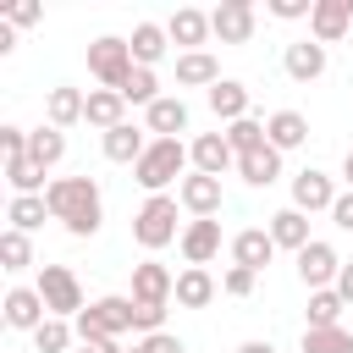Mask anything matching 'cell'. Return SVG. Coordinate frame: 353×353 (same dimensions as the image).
Wrapping results in <instances>:
<instances>
[{"label":"cell","instance_id":"1","mask_svg":"<svg viewBox=\"0 0 353 353\" xmlns=\"http://www.w3.org/2000/svg\"><path fill=\"white\" fill-rule=\"evenodd\" d=\"M44 204H50V221H61L72 237H94L105 221V193L94 176H50Z\"/></svg>","mask_w":353,"mask_h":353},{"label":"cell","instance_id":"2","mask_svg":"<svg viewBox=\"0 0 353 353\" xmlns=\"http://www.w3.org/2000/svg\"><path fill=\"white\" fill-rule=\"evenodd\" d=\"M188 165H193V154H188V143H182V138H149L143 160L132 165V182L154 199V193H165L171 182H182V176H188Z\"/></svg>","mask_w":353,"mask_h":353},{"label":"cell","instance_id":"3","mask_svg":"<svg viewBox=\"0 0 353 353\" xmlns=\"http://www.w3.org/2000/svg\"><path fill=\"white\" fill-rule=\"evenodd\" d=\"M182 199L176 193H154V199H143L138 204V215H132V237H138V248H149V254H160V248H171V243H182Z\"/></svg>","mask_w":353,"mask_h":353},{"label":"cell","instance_id":"4","mask_svg":"<svg viewBox=\"0 0 353 353\" xmlns=\"http://www.w3.org/2000/svg\"><path fill=\"white\" fill-rule=\"evenodd\" d=\"M39 298L50 303V314L55 320H77L88 303H83V281H77V270L72 265H39Z\"/></svg>","mask_w":353,"mask_h":353},{"label":"cell","instance_id":"5","mask_svg":"<svg viewBox=\"0 0 353 353\" xmlns=\"http://www.w3.org/2000/svg\"><path fill=\"white\" fill-rule=\"evenodd\" d=\"M72 325H77V342H83V336H116V342H121V331H132V298H127V292L94 298Z\"/></svg>","mask_w":353,"mask_h":353},{"label":"cell","instance_id":"6","mask_svg":"<svg viewBox=\"0 0 353 353\" xmlns=\"http://www.w3.org/2000/svg\"><path fill=\"white\" fill-rule=\"evenodd\" d=\"M88 77H94L99 88H116V94H121V83L132 77V50H127V39H116V33L94 39V44H88Z\"/></svg>","mask_w":353,"mask_h":353},{"label":"cell","instance_id":"7","mask_svg":"<svg viewBox=\"0 0 353 353\" xmlns=\"http://www.w3.org/2000/svg\"><path fill=\"white\" fill-rule=\"evenodd\" d=\"M292 270H298V281H303L309 292H320V287H336V276H342V254H336L325 237H314L303 254H292Z\"/></svg>","mask_w":353,"mask_h":353},{"label":"cell","instance_id":"8","mask_svg":"<svg viewBox=\"0 0 353 353\" xmlns=\"http://www.w3.org/2000/svg\"><path fill=\"white\" fill-rule=\"evenodd\" d=\"M176 199H182V210H188L193 221H215V215H221V204H226L221 176H204V171H188V176L176 182Z\"/></svg>","mask_w":353,"mask_h":353},{"label":"cell","instance_id":"9","mask_svg":"<svg viewBox=\"0 0 353 353\" xmlns=\"http://www.w3.org/2000/svg\"><path fill=\"white\" fill-rule=\"evenodd\" d=\"M254 28H259V11H254L248 0H221V6L210 11V33H215L221 44H248Z\"/></svg>","mask_w":353,"mask_h":353},{"label":"cell","instance_id":"10","mask_svg":"<svg viewBox=\"0 0 353 353\" xmlns=\"http://www.w3.org/2000/svg\"><path fill=\"white\" fill-rule=\"evenodd\" d=\"M165 33H171V44H176V55H193V50H204L215 33H210V11H199V6H176L171 17H165Z\"/></svg>","mask_w":353,"mask_h":353},{"label":"cell","instance_id":"11","mask_svg":"<svg viewBox=\"0 0 353 353\" xmlns=\"http://www.w3.org/2000/svg\"><path fill=\"white\" fill-rule=\"evenodd\" d=\"M353 33V0H314L309 11V39L314 44H336Z\"/></svg>","mask_w":353,"mask_h":353},{"label":"cell","instance_id":"12","mask_svg":"<svg viewBox=\"0 0 353 353\" xmlns=\"http://www.w3.org/2000/svg\"><path fill=\"white\" fill-rule=\"evenodd\" d=\"M331 204H336V182H331L325 171H314V165H303V171L292 176V210H303V215H314V210H325V215H331Z\"/></svg>","mask_w":353,"mask_h":353},{"label":"cell","instance_id":"13","mask_svg":"<svg viewBox=\"0 0 353 353\" xmlns=\"http://www.w3.org/2000/svg\"><path fill=\"white\" fill-rule=\"evenodd\" d=\"M127 298H138V303H171L176 298V276L160 265V259H138L132 265V292Z\"/></svg>","mask_w":353,"mask_h":353},{"label":"cell","instance_id":"14","mask_svg":"<svg viewBox=\"0 0 353 353\" xmlns=\"http://www.w3.org/2000/svg\"><path fill=\"white\" fill-rule=\"evenodd\" d=\"M0 314H6L11 331H39V325L50 320V303L39 298V287H11L6 303H0Z\"/></svg>","mask_w":353,"mask_h":353},{"label":"cell","instance_id":"15","mask_svg":"<svg viewBox=\"0 0 353 353\" xmlns=\"http://www.w3.org/2000/svg\"><path fill=\"white\" fill-rule=\"evenodd\" d=\"M281 66H287L292 83H314V77H325L331 55H325V44H314V39H292V44L281 50Z\"/></svg>","mask_w":353,"mask_h":353},{"label":"cell","instance_id":"16","mask_svg":"<svg viewBox=\"0 0 353 353\" xmlns=\"http://www.w3.org/2000/svg\"><path fill=\"white\" fill-rule=\"evenodd\" d=\"M188 121H193V110H188V99H182V94H160V99L143 110V127H149L154 138H182V132H188Z\"/></svg>","mask_w":353,"mask_h":353},{"label":"cell","instance_id":"17","mask_svg":"<svg viewBox=\"0 0 353 353\" xmlns=\"http://www.w3.org/2000/svg\"><path fill=\"white\" fill-rule=\"evenodd\" d=\"M188 154H193V171H204V176H226V171L237 165L226 132H199V138L188 143Z\"/></svg>","mask_w":353,"mask_h":353},{"label":"cell","instance_id":"18","mask_svg":"<svg viewBox=\"0 0 353 353\" xmlns=\"http://www.w3.org/2000/svg\"><path fill=\"white\" fill-rule=\"evenodd\" d=\"M265 232H270V243H276V248H287V254H303V248L314 243V237H309V215H303V210H292V204H287V210H276V215L265 221Z\"/></svg>","mask_w":353,"mask_h":353},{"label":"cell","instance_id":"19","mask_svg":"<svg viewBox=\"0 0 353 353\" xmlns=\"http://www.w3.org/2000/svg\"><path fill=\"white\" fill-rule=\"evenodd\" d=\"M270 259H276V243H270V232H265V226H243V232L232 237V265H243V270H254V276H259Z\"/></svg>","mask_w":353,"mask_h":353},{"label":"cell","instance_id":"20","mask_svg":"<svg viewBox=\"0 0 353 353\" xmlns=\"http://www.w3.org/2000/svg\"><path fill=\"white\" fill-rule=\"evenodd\" d=\"M127 50H132V66H160L165 61V50H171V33H165V22H138L132 28V39H127Z\"/></svg>","mask_w":353,"mask_h":353},{"label":"cell","instance_id":"21","mask_svg":"<svg viewBox=\"0 0 353 353\" xmlns=\"http://www.w3.org/2000/svg\"><path fill=\"white\" fill-rule=\"evenodd\" d=\"M204 99H210L215 121H226V127H232V121H243V116H254V99H248V88H243L237 77H221V83H215Z\"/></svg>","mask_w":353,"mask_h":353},{"label":"cell","instance_id":"22","mask_svg":"<svg viewBox=\"0 0 353 353\" xmlns=\"http://www.w3.org/2000/svg\"><path fill=\"white\" fill-rule=\"evenodd\" d=\"M83 116H88V94H83V88H66V83H61V88L44 94V121H50V127L66 132V127H77Z\"/></svg>","mask_w":353,"mask_h":353},{"label":"cell","instance_id":"23","mask_svg":"<svg viewBox=\"0 0 353 353\" xmlns=\"http://www.w3.org/2000/svg\"><path fill=\"white\" fill-rule=\"evenodd\" d=\"M176 248H182L188 265H210V259L221 254V221H188Z\"/></svg>","mask_w":353,"mask_h":353},{"label":"cell","instance_id":"24","mask_svg":"<svg viewBox=\"0 0 353 353\" xmlns=\"http://www.w3.org/2000/svg\"><path fill=\"white\" fill-rule=\"evenodd\" d=\"M215 292H221V281H215L204 265H182V270H176V303H182V309H210Z\"/></svg>","mask_w":353,"mask_h":353},{"label":"cell","instance_id":"25","mask_svg":"<svg viewBox=\"0 0 353 353\" xmlns=\"http://www.w3.org/2000/svg\"><path fill=\"white\" fill-rule=\"evenodd\" d=\"M265 138H270V149L292 154V149L309 143V116H303V110H276V116L265 121Z\"/></svg>","mask_w":353,"mask_h":353},{"label":"cell","instance_id":"26","mask_svg":"<svg viewBox=\"0 0 353 353\" xmlns=\"http://www.w3.org/2000/svg\"><path fill=\"white\" fill-rule=\"evenodd\" d=\"M149 127H132V121H121L116 132H105L99 138V149H105V160H116V165H138L143 160V149H149V138H143Z\"/></svg>","mask_w":353,"mask_h":353},{"label":"cell","instance_id":"27","mask_svg":"<svg viewBox=\"0 0 353 353\" xmlns=\"http://www.w3.org/2000/svg\"><path fill=\"white\" fill-rule=\"evenodd\" d=\"M88 127H99V138L105 132H116L121 121H127V99L116 94V88H88V116H83Z\"/></svg>","mask_w":353,"mask_h":353},{"label":"cell","instance_id":"28","mask_svg":"<svg viewBox=\"0 0 353 353\" xmlns=\"http://www.w3.org/2000/svg\"><path fill=\"white\" fill-rule=\"evenodd\" d=\"M176 83L182 88H215L221 83V61L210 55V50H193V55H176Z\"/></svg>","mask_w":353,"mask_h":353},{"label":"cell","instance_id":"29","mask_svg":"<svg viewBox=\"0 0 353 353\" xmlns=\"http://www.w3.org/2000/svg\"><path fill=\"white\" fill-rule=\"evenodd\" d=\"M28 160L33 165H44V171H55L61 160H66V132L61 127H28Z\"/></svg>","mask_w":353,"mask_h":353},{"label":"cell","instance_id":"30","mask_svg":"<svg viewBox=\"0 0 353 353\" xmlns=\"http://www.w3.org/2000/svg\"><path fill=\"white\" fill-rule=\"evenodd\" d=\"M342 309H347V298H342L336 287H320V292H309V309H303V331H325V325H342Z\"/></svg>","mask_w":353,"mask_h":353},{"label":"cell","instance_id":"31","mask_svg":"<svg viewBox=\"0 0 353 353\" xmlns=\"http://www.w3.org/2000/svg\"><path fill=\"white\" fill-rule=\"evenodd\" d=\"M237 176H243L248 188H270V182L281 176V149H270V143H265V149L243 154V160H237Z\"/></svg>","mask_w":353,"mask_h":353},{"label":"cell","instance_id":"32","mask_svg":"<svg viewBox=\"0 0 353 353\" xmlns=\"http://www.w3.org/2000/svg\"><path fill=\"white\" fill-rule=\"evenodd\" d=\"M44 215H50L44 193H11V210H6L11 232H39V226H44Z\"/></svg>","mask_w":353,"mask_h":353},{"label":"cell","instance_id":"33","mask_svg":"<svg viewBox=\"0 0 353 353\" xmlns=\"http://www.w3.org/2000/svg\"><path fill=\"white\" fill-rule=\"evenodd\" d=\"M33 347H39V353H72V347H77V325L50 314V320L33 331Z\"/></svg>","mask_w":353,"mask_h":353},{"label":"cell","instance_id":"34","mask_svg":"<svg viewBox=\"0 0 353 353\" xmlns=\"http://www.w3.org/2000/svg\"><path fill=\"white\" fill-rule=\"evenodd\" d=\"M226 143H232V154L243 160V154L265 149L270 138H265V121H259V116H243V121H232V127H226Z\"/></svg>","mask_w":353,"mask_h":353},{"label":"cell","instance_id":"35","mask_svg":"<svg viewBox=\"0 0 353 353\" xmlns=\"http://www.w3.org/2000/svg\"><path fill=\"white\" fill-rule=\"evenodd\" d=\"M6 182H11V193H44L50 182H44V165H33L28 154H11L6 160Z\"/></svg>","mask_w":353,"mask_h":353},{"label":"cell","instance_id":"36","mask_svg":"<svg viewBox=\"0 0 353 353\" xmlns=\"http://www.w3.org/2000/svg\"><path fill=\"white\" fill-rule=\"evenodd\" d=\"M121 99H127V105H143V110H149V105L160 99V77H154L149 66H132V77L121 83Z\"/></svg>","mask_w":353,"mask_h":353},{"label":"cell","instance_id":"37","mask_svg":"<svg viewBox=\"0 0 353 353\" xmlns=\"http://www.w3.org/2000/svg\"><path fill=\"white\" fill-rule=\"evenodd\" d=\"M0 265H6L11 276L33 265V243H28V232H11V226L0 232Z\"/></svg>","mask_w":353,"mask_h":353},{"label":"cell","instance_id":"38","mask_svg":"<svg viewBox=\"0 0 353 353\" xmlns=\"http://www.w3.org/2000/svg\"><path fill=\"white\" fill-rule=\"evenodd\" d=\"M303 353H353V331H347V325L303 331Z\"/></svg>","mask_w":353,"mask_h":353},{"label":"cell","instance_id":"39","mask_svg":"<svg viewBox=\"0 0 353 353\" xmlns=\"http://www.w3.org/2000/svg\"><path fill=\"white\" fill-rule=\"evenodd\" d=\"M165 309H171V303H138V298H132V331H143V336L165 331Z\"/></svg>","mask_w":353,"mask_h":353},{"label":"cell","instance_id":"40","mask_svg":"<svg viewBox=\"0 0 353 353\" xmlns=\"http://www.w3.org/2000/svg\"><path fill=\"white\" fill-rule=\"evenodd\" d=\"M254 287H259V276H254V270H243V265H232V270L221 276V292H226V298H248Z\"/></svg>","mask_w":353,"mask_h":353},{"label":"cell","instance_id":"41","mask_svg":"<svg viewBox=\"0 0 353 353\" xmlns=\"http://www.w3.org/2000/svg\"><path fill=\"white\" fill-rule=\"evenodd\" d=\"M138 347H143V353H188V342H182L176 331H154V336H138Z\"/></svg>","mask_w":353,"mask_h":353},{"label":"cell","instance_id":"42","mask_svg":"<svg viewBox=\"0 0 353 353\" xmlns=\"http://www.w3.org/2000/svg\"><path fill=\"white\" fill-rule=\"evenodd\" d=\"M314 11V0H270V17L276 22H298V17H309Z\"/></svg>","mask_w":353,"mask_h":353},{"label":"cell","instance_id":"43","mask_svg":"<svg viewBox=\"0 0 353 353\" xmlns=\"http://www.w3.org/2000/svg\"><path fill=\"white\" fill-rule=\"evenodd\" d=\"M0 154H6V160H11V154H28V127H11V121H6V127H0Z\"/></svg>","mask_w":353,"mask_h":353},{"label":"cell","instance_id":"44","mask_svg":"<svg viewBox=\"0 0 353 353\" xmlns=\"http://www.w3.org/2000/svg\"><path fill=\"white\" fill-rule=\"evenodd\" d=\"M39 17H44V11H39L33 0H22V6H11V11H6V22H11V28H33Z\"/></svg>","mask_w":353,"mask_h":353},{"label":"cell","instance_id":"45","mask_svg":"<svg viewBox=\"0 0 353 353\" xmlns=\"http://www.w3.org/2000/svg\"><path fill=\"white\" fill-rule=\"evenodd\" d=\"M331 221H336L342 232H353V188H347V193H336V204H331Z\"/></svg>","mask_w":353,"mask_h":353},{"label":"cell","instance_id":"46","mask_svg":"<svg viewBox=\"0 0 353 353\" xmlns=\"http://www.w3.org/2000/svg\"><path fill=\"white\" fill-rule=\"evenodd\" d=\"M77 353H127V347H121L116 336H83V342H77Z\"/></svg>","mask_w":353,"mask_h":353},{"label":"cell","instance_id":"47","mask_svg":"<svg viewBox=\"0 0 353 353\" xmlns=\"http://www.w3.org/2000/svg\"><path fill=\"white\" fill-rule=\"evenodd\" d=\"M336 292L347 298V309H353V259H342V276H336Z\"/></svg>","mask_w":353,"mask_h":353},{"label":"cell","instance_id":"48","mask_svg":"<svg viewBox=\"0 0 353 353\" xmlns=\"http://www.w3.org/2000/svg\"><path fill=\"white\" fill-rule=\"evenodd\" d=\"M237 353H276V347H270V342H265V336H248V342H243V347H237Z\"/></svg>","mask_w":353,"mask_h":353},{"label":"cell","instance_id":"49","mask_svg":"<svg viewBox=\"0 0 353 353\" xmlns=\"http://www.w3.org/2000/svg\"><path fill=\"white\" fill-rule=\"evenodd\" d=\"M342 182H347V188H353V149H347V154H342Z\"/></svg>","mask_w":353,"mask_h":353},{"label":"cell","instance_id":"50","mask_svg":"<svg viewBox=\"0 0 353 353\" xmlns=\"http://www.w3.org/2000/svg\"><path fill=\"white\" fill-rule=\"evenodd\" d=\"M127 353H143V347H138V342H132V347H127Z\"/></svg>","mask_w":353,"mask_h":353}]
</instances>
